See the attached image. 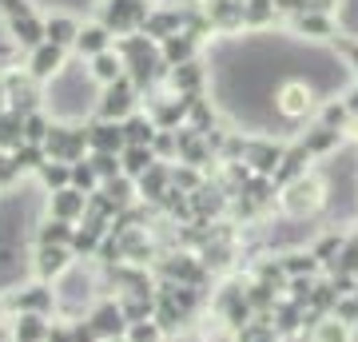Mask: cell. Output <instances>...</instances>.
Returning a JSON list of instances; mask_svg holds the SVG:
<instances>
[{
    "instance_id": "83f0119b",
    "label": "cell",
    "mask_w": 358,
    "mask_h": 342,
    "mask_svg": "<svg viewBox=\"0 0 358 342\" xmlns=\"http://www.w3.org/2000/svg\"><path fill=\"white\" fill-rule=\"evenodd\" d=\"M247 306L251 311H263V306H271V299H275V291H271L267 283H259V287H251V294H243Z\"/></svg>"
},
{
    "instance_id": "44dd1931",
    "label": "cell",
    "mask_w": 358,
    "mask_h": 342,
    "mask_svg": "<svg viewBox=\"0 0 358 342\" xmlns=\"http://www.w3.org/2000/svg\"><path fill=\"white\" fill-rule=\"evenodd\" d=\"M192 52H195V36H192V32H176V36H167V44H164V56L171 64H183Z\"/></svg>"
},
{
    "instance_id": "277c9868",
    "label": "cell",
    "mask_w": 358,
    "mask_h": 342,
    "mask_svg": "<svg viewBox=\"0 0 358 342\" xmlns=\"http://www.w3.org/2000/svg\"><path fill=\"white\" fill-rule=\"evenodd\" d=\"M52 219H64V223H76V219L88 215V195L76 187H64V191H52V203H48Z\"/></svg>"
},
{
    "instance_id": "ac0fdd59",
    "label": "cell",
    "mask_w": 358,
    "mask_h": 342,
    "mask_svg": "<svg viewBox=\"0 0 358 342\" xmlns=\"http://www.w3.org/2000/svg\"><path fill=\"white\" fill-rule=\"evenodd\" d=\"M275 16H279L275 0H247L243 4V24H251V28H267Z\"/></svg>"
},
{
    "instance_id": "cb8c5ba5",
    "label": "cell",
    "mask_w": 358,
    "mask_h": 342,
    "mask_svg": "<svg viewBox=\"0 0 358 342\" xmlns=\"http://www.w3.org/2000/svg\"><path fill=\"white\" fill-rule=\"evenodd\" d=\"M40 179H44L48 187L64 191V187H68V179H72V164H56V159H48V164L40 167Z\"/></svg>"
},
{
    "instance_id": "7c38bea8",
    "label": "cell",
    "mask_w": 358,
    "mask_h": 342,
    "mask_svg": "<svg viewBox=\"0 0 358 342\" xmlns=\"http://www.w3.org/2000/svg\"><path fill=\"white\" fill-rule=\"evenodd\" d=\"M310 104H315V100H310V88H307V84H299V80L279 92V112L282 115H307Z\"/></svg>"
},
{
    "instance_id": "5bb4252c",
    "label": "cell",
    "mask_w": 358,
    "mask_h": 342,
    "mask_svg": "<svg viewBox=\"0 0 358 342\" xmlns=\"http://www.w3.org/2000/svg\"><path fill=\"white\" fill-rule=\"evenodd\" d=\"M48 339V318L44 315H16L13 342H44Z\"/></svg>"
},
{
    "instance_id": "ffe728a7",
    "label": "cell",
    "mask_w": 358,
    "mask_h": 342,
    "mask_svg": "<svg viewBox=\"0 0 358 342\" xmlns=\"http://www.w3.org/2000/svg\"><path fill=\"white\" fill-rule=\"evenodd\" d=\"M152 167H155L152 148H128V152H124V171H128V176H148Z\"/></svg>"
},
{
    "instance_id": "f546056e",
    "label": "cell",
    "mask_w": 358,
    "mask_h": 342,
    "mask_svg": "<svg viewBox=\"0 0 358 342\" xmlns=\"http://www.w3.org/2000/svg\"><path fill=\"white\" fill-rule=\"evenodd\" d=\"M239 342H275V339H271V334H267L263 327H243V334H239Z\"/></svg>"
},
{
    "instance_id": "d6a6232c",
    "label": "cell",
    "mask_w": 358,
    "mask_h": 342,
    "mask_svg": "<svg viewBox=\"0 0 358 342\" xmlns=\"http://www.w3.org/2000/svg\"><path fill=\"white\" fill-rule=\"evenodd\" d=\"M350 318H358V303H350V299H346V303L338 306V322H350Z\"/></svg>"
},
{
    "instance_id": "f1b7e54d",
    "label": "cell",
    "mask_w": 358,
    "mask_h": 342,
    "mask_svg": "<svg viewBox=\"0 0 358 342\" xmlns=\"http://www.w3.org/2000/svg\"><path fill=\"white\" fill-rule=\"evenodd\" d=\"M92 171H96L100 179H108V176H115V171H120V164H115V155L96 152V159H92Z\"/></svg>"
},
{
    "instance_id": "9a60e30c",
    "label": "cell",
    "mask_w": 358,
    "mask_h": 342,
    "mask_svg": "<svg viewBox=\"0 0 358 342\" xmlns=\"http://www.w3.org/2000/svg\"><path fill=\"white\" fill-rule=\"evenodd\" d=\"M108 44H112L108 24H88V28H80V36H76L80 56H100V52H108Z\"/></svg>"
},
{
    "instance_id": "836d02e7",
    "label": "cell",
    "mask_w": 358,
    "mask_h": 342,
    "mask_svg": "<svg viewBox=\"0 0 358 342\" xmlns=\"http://www.w3.org/2000/svg\"><path fill=\"white\" fill-rule=\"evenodd\" d=\"M4 100H8V88H4V84H0V112H4Z\"/></svg>"
},
{
    "instance_id": "9c48e42d",
    "label": "cell",
    "mask_w": 358,
    "mask_h": 342,
    "mask_svg": "<svg viewBox=\"0 0 358 342\" xmlns=\"http://www.w3.org/2000/svg\"><path fill=\"white\" fill-rule=\"evenodd\" d=\"M64 68V48H56V44H36V52H32V76L36 80H48V76H56Z\"/></svg>"
},
{
    "instance_id": "52a82bcc",
    "label": "cell",
    "mask_w": 358,
    "mask_h": 342,
    "mask_svg": "<svg viewBox=\"0 0 358 342\" xmlns=\"http://www.w3.org/2000/svg\"><path fill=\"white\" fill-rule=\"evenodd\" d=\"M291 28H294V36H307V40H327V36H334V20L327 13H299L291 20Z\"/></svg>"
},
{
    "instance_id": "ba28073f",
    "label": "cell",
    "mask_w": 358,
    "mask_h": 342,
    "mask_svg": "<svg viewBox=\"0 0 358 342\" xmlns=\"http://www.w3.org/2000/svg\"><path fill=\"white\" fill-rule=\"evenodd\" d=\"M207 16L219 32H235V28H243V0H211Z\"/></svg>"
},
{
    "instance_id": "3957f363",
    "label": "cell",
    "mask_w": 358,
    "mask_h": 342,
    "mask_svg": "<svg viewBox=\"0 0 358 342\" xmlns=\"http://www.w3.org/2000/svg\"><path fill=\"white\" fill-rule=\"evenodd\" d=\"M68 271H72V247H40V251H36V275H40V283L64 279Z\"/></svg>"
},
{
    "instance_id": "6da1fadb",
    "label": "cell",
    "mask_w": 358,
    "mask_h": 342,
    "mask_svg": "<svg viewBox=\"0 0 358 342\" xmlns=\"http://www.w3.org/2000/svg\"><path fill=\"white\" fill-rule=\"evenodd\" d=\"M100 115L103 120H112V124H120V120H128L131 112H136V88H131V80H115V84H108L100 96Z\"/></svg>"
},
{
    "instance_id": "4fadbf2b",
    "label": "cell",
    "mask_w": 358,
    "mask_h": 342,
    "mask_svg": "<svg viewBox=\"0 0 358 342\" xmlns=\"http://www.w3.org/2000/svg\"><path fill=\"white\" fill-rule=\"evenodd\" d=\"M16 311H20V315H48L52 311V291L44 287V283L24 287V291L16 294Z\"/></svg>"
},
{
    "instance_id": "8992f818",
    "label": "cell",
    "mask_w": 358,
    "mask_h": 342,
    "mask_svg": "<svg viewBox=\"0 0 358 342\" xmlns=\"http://www.w3.org/2000/svg\"><path fill=\"white\" fill-rule=\"evenodd\" d=\"M124 68H128V60H124L120 52H112V48L100 52V56H92V80H100L103 88H108V84H115V80L128 76Z\"/></svg>"
},
{
    "instance_id": "8fae6325",
    "label": "cell",
    "mask_w": 358,
    "mask_h": 342,
    "mask_svg": "<svg viewBox=\"0 0 358 342\" xmlns=\"http://www.w3.org/2000/svg\"><path fill=\"white\" fill-rule=\"evenodd\" d=\"M88 143L96 148V152H103V155H115L120 148H124V124H112V120H103L96 131H88Z\"/></svg>"
},
{
    "instance_id": "1f68e13d",
    "label": "cell",
    "mask_w": 358,
    "mask_h": 342,
    "mask_svg": "<svg viewBox=\"0 0 358 342\" xmlns=\"http://www.w3.org/2000/svg\"><path fill=\"white\" fill-rule=\"evenodd\" d=\"M343 120H346V108H343V104H331V108H327V127L343 124Z\"/></svg>"
},
{
    "instance_id": "7a4b0ae2",
    "label": "cell",
    "mask_w": 358,
    "mask_h": 342,
    "mask_svg": "<svg viewBox=\"0 0 358 342\" xmlns=\"http://www.w3.org/2000/svg\"><path fill=\"white\" fill-rule=\"evenodd\" d=\"M319 203H322V183L315 176L307 179H294L291 187H287V195H282V207L291 211V215H310V211H319Z\"/></svg>"
},
{
    "instance_id": "603a6c76",
    "label": "cell",
    "mask_w": 358,
    "mask_h": 342,
    "mask_svg": "<svg viewBox=\"0 0 358 342\" xmlns=\"http://www.w3.org/2000/svg\"><path fill=\"white\" fill-rule=\"evenodd\" d=\"M334 143H338V131H334V127H319L315 136L303 140V152H307V155H322V152H331Z\"/></svg>"
},
{
    "instance_id": "484cf974",
    "label": "cell",
    "mask_w": 358,
    "mask_h": 342,
    "mask_svg": "<svg viewBox=\"0 0 358 342\" xmlns=\"http://www.w3.org/2000/svg\"><path fill=\"white\" fill-rule=\"evenodd\" d=\"M72 183H76V191L84 187V195H88L92 187H96V183H100V176H96V171H92V164H72Z\"/></svg>"
},
{
    "instance_id": "7402d4cb",
    "label": "cell",
    "mask_w": 358,
    "mask_h": 342,
    "mask_svg": "<svg viewBox=\"0 0 358 342\" xmlns=\"http://www.w3.org/2000/svg\"><path fill=\"white\" fill-rule=\"evenodd\" d=\"M124 339H128V342H159V339H164V330H159L155 318H143V322H128Z\"/></svg>"
},
{
    "instance_id": "d6986e66",
    "label": "cell",
    "mask_w": 358,
    "mask_h": 342,
    "mask_svg": "<svg viewBox=\"0 0 358 342\" xmlns=\"http://www.w3.org/2000/svg\"><path fill=\"white\" fill-rule=\"evenodd\" d=\"M282 271L291 275V279H303V275H315L319 271V259H315V251H294V255H287L282 259Z\"/></svg>"
},
{
    "instance_id": "d4e9b609",
    "label": "cell",
    "mask_w": 358,
    "mask_h": 342,
    "mask_svg": "<svg viewBox=\"0 0 358 342\" xmlns=\"http://www.w3.org/2000/svg\"><path fill=\"white\" fill-rule=\"evenodd\" d=\"M143 195H148V199H164L167 195V176L159 167H152V171L143 176Z\"/></svg>"
},
{
    "instance_id": "4dcf8cb0",
    "label": "cell",
    "mask_w": 358,
    "mask_h": 342,
    "mask_svg": "<svg viewBox=\"0 0 358 342\" xmlns=\"http://www.w3.org/2000/svg\"><path fill=\"white\" fill-rule=\"evenodd\" d=\"M275 8H279V13H307V0H275Z\"/></svg>"
},
{
    "instance_id": "5b68a950",
    "label": "cell",
    "mask_w": 358,
    "mask_h": 342,
    "mask_svg": "<svg viewBox=\"0 0 358 342\" xmlns=\"http://www.w3.org/2000/svg\"><path fill=\"white\" fill-rule=\"evenodd\" d=\"M92 330H96V339H112V334H124L128 330V318L115 303H103L92 311Z\"/></svg>"
},
{
    "instance_id": "e0dca14e",
    "label": "cell",
    "mask_w": 358,
    "mask_h": 342,
    "mask_svg": "<svg viewBox=\"0 0 358 342\" xmlns=\"http://www.w3.org/2000/svg\"><path fill=\"white\" fill-rule=\"evenodd\" d=\"M72 223L64 219H48L44 227H40V247H72Z\"/></svg>"
},
{
    "instance_id": "30bf717a",
    "label": "cell",
    "mask_w": 358,
    "mask_h": 342,
    "mask_svg": "<svg viewBox=\"0 0 358 342\" xmlns=\"http://www.w3.org/2000/svg\"><path fill=\"white\" fill-rule=\"evenodd\" d=\"M24 143V115L16 108H4L0 112V152H16Z\"/></svg>"
},
{
    "instance_id": "2e32d148",
    "label": "cell",
    "mask_w": 358,
    "mask_h": 342,
    "mask_svg": "<svg viewBox=\"0 0 358 342\" xmlns=\"http://www.w3.org/2000/svg\"><path fill=\"white\" fill-rule=\"evenodd\" d=\"M76 36H80V24L72 20V16H52L48 24H44V40H48V44H56V48L76 44Z\"/></svg>"
},
{
    "instance_id": "4316f807",
    "label": "cell",
    "mask_w": 358,
    "mask_h": 342,
    "mask_svg": "<svg viewBox=\"0 0 358 342\" xmlns=\"http://www.w3.org/2000/svg\"><path fill=\"white\" fill-rule=\"evenodd\" d=\"M346 339H350V330H346V322H338V318H331V322L319 327V342H346Z\"/></svg>"
},
{
    "instance_id": "e575fe53",
    "label": "cell",
    "mask_w": 358,
    "mask_h": 342,
    "mask_svg": "<svg viewBox=\"0 0 358 342\" xmlns=\"http://www.w3.org/2000/svg\"><path fill=\"white\" fill-rule=\"evenodd\" d=\"M350 294H355V303H358V283H355V291H350Z\"/></svg>"
}]
</instances>
